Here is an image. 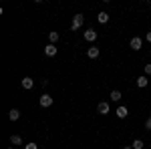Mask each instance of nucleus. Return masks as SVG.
<instances>
[{"instance_id": "1", "label": "nucleus", "mask_w": 151, "mask_h": 149, "mask_svg": "<svg viewBox=\"0 0 151 149\" xmlns=\"http://www.w3.org/2000/svg\"><path fill=\"white\" fill-rule=\"evenodd\" d=\"M85 22V16L83 14H77V16H73V22H70V30H79Z\"/></svg>"}, {"instance_id": "2", "label": "nucleus", "mask_w": 151, "mask_h": 149, "mask_svg": "<svg viewBox=\"0 0 151 149\" xmlns=\"http://www.w3.org/2000/svg\"><path fill=\"white\" fill-rule=\"evenodd\" d=\"M38 103H40V107H50V105H52V97L45 93V95H40V99H38Z\"/></svg>"}, {"instance_id": "3", "label": "nucleus", "mask_w": 151, "mask_h": 149, "mask_svg": "<svg viewBox=\"0 0 151 149\" xmlns=\"http://www.w3.org/2000/svg\"><path fill=\"white\" fill-rule=\"evenodd\" d=\"M141 45H143V40H141V36H133L131 38V42H129V46L133 48V50H139Z\"/></svg>"}, {"instance_id": "4", "label": "nucleus", "mask_w": 151, "mask_h": 149, "mask_svg": "<svg viewBox=\"0 0 151 149\" xmlns=\"http://www.w3.org/2000/svg\"><path fill=\"white\" fill-rule=\"evenodd\" d=\"M20 85H22V89L28 91V89H32V87H35V81L30 79V77H24V79L20 81Z\"/></svg>"}, {"instance_id": "5", "label": "nucleus", "mask_w": 151, "mask_h": 149, "mask_svg": "<svg viewBox=\"0 0 151 149\" xmlns=\"http://www.w3.org/2000/svg\"><path fill=\"white\" fill-rule=\"evenodd\" d=\"M85 40H89V42H95V40H97V32H95L93 28L85 30Z\"/></svg>"}, {"instance_id": "6", "label": "nucleus", "mask_w": 151, "mask_h": 149, "mask_svg": "<svg viewBox=\"0 0 151 149\" xmlns=\"http://www.w3.org/2000/svg\"><path fill=\"white\" fill-rule=\"evenodd\" d=\"M45 55H47V57H55V55H57V46L48 42V45L45 46Z\"/></svg>"}, {"instance_id": "7", "label": "nucleus", "mask_w": 151, "mask_h": 149, "mask_svg": "<svg viewBox=\"0 0 151 149\" xmlns=\"http://www.w3.org/2000/svg\"><path fill=\"white\" fill-rule=\"evenodd\" d=\"M97 111H99L101 115H107V113H109V103H107V101H103V103H99V107H97Z\"/></svg>"}, {"instance_id": "8", "label": "nucleus", "mask_w": 151, "mask_h": 149, "mask_svg": "<svg viewBox=\"0 0 151 149\" xmlns=\"http://www.w3.org/2000/svg\"><path fill=\"white\" fill-rule=\"evenodd\" d=\"M127 115H129L127 107H123V105H121V107H119V109H117V117H119V119H125V117H127Z\"/></svg>"}, {"instance_id": "9", "label": "nucleus", "mask_w": 151, "mask_h": 149, "mask_svg": "<svg viewBox=\"0 0 151 149\" xmlns=\"http://www.w3.org/2000/svg\"><path fill=\"white\" fill-rule=\"evenodd\" d=\"M97 20L101 24H107L109 22V14H107V12H99V14H97Z\"/></svg>"}, {"instance_id": "10", "label": "nucleus", "mask_w": 151, "mask_h": 149, "mask_svg": "<svg viewBox=\"0 0 151 149\" xmlns=\"http://www.w3.org/2000/svg\"><path fill=\"white\" fill-rule=\"evenodd\" d=\"M87 57L89 58H97L99 57V48H97V46H91V48L87 50Z\"/></svg>"}, {"instance_id": "11", "label": "nucleus", "mask_w": 151, "mask_h": 149, "mask_svg": "<svg viewBox=\"0 0 151 149\" xmlns=\"http://www.w3.org/2000/svg\"><path fill=\"white\" fill-rule=\"evenodd\" d=\"M18 117H20V111H18V109H10L8 119H10V121H18Z\"/></svg>"}, {"instance_id": "12", "label": "nucleus", "mask_w": 151, "mask_h": 149, "mask_svg": "<svg viewBox=\"0 0 151 149\" xmlns=\"http://www.w3.org/2000/svg\"><path fill=\"white\" fill-rule=\"evenodd\" d=\"M147 85H149V79H147V77H139V79H137V87H139V89L147 87Z\"/></svg>"}, {"instance_id": "13", "label": "nucleus", "mask_w": 151, "mask_h": 149, "mask_svg": "<svg viewBox=\"0 0 151 149\" xmlns=\"http://www.w3.org/2000/svg\"><path fill=\"white\" fill-rule=\"evenodd\" d=\"M58 38H60V35H58V32H48V40H50V45L58 42Z\"/></svg>"}, {"instance_id": "14", "label": "nucleus", "mask_w": 151, "mask_h": 149, "mask_svg": "<svg viewBox=\"0 0 151 149\" xmlns=\"http://www.w3.org/2000/svg\"><path fill=\"white\" fill-rule=\"evenodd\" d=\"M10 143H12V147H14V145H20V143H22V137H20V135H12Z\"/></svg>"}, {"instance_id": "15", "label": "nucleus", "mask_w": 151, "mask_h": 149, "mask_svg": "<svg viewBox=\"0 0 151 149\" xmlns=\"http://www.w3.org/2000/svg\"><path fill=\"white\" fill-rule=\"evenodd\" d=\"M111 101H115V103H117V101H121V91H117V89H115V91H111Z\"/></svg>"}, {"instance_id": "16", "label": "nucleus", "mask_w": 151, "mask_h": 149, "mask_svg": "<svg viewBox=\"0 0 151 149\" xmlns=\"http://www.w3.org/2000/svg\"><path fill=\"white\" fill-rule=\"evenodd\" d=\"M131 147L133 149H143V141H141V139H135V141L131 143Z\"/></svg>"}, {"instance_id": "17", "label": "nucleus", "mask_w": 151, "mask_h": 149, "mask_svg": "<svg viewBox=\"0 0 151 149\" xmlns=\"http://www.w3.org/2000/svg\"><path fill=\"white\" fill-rule=\"evenodd\" d=\"M24 149H38L36 143H28V145H24Z\"/></svg>"}, {"instance_id": "18", "label": "nucleus", "mask_w": 151, "mask_h": 149, "mask_svg": "<svg viewBox=\"0 0 151 149\" xmlns=\"http://www.w3.org/2000/svg\"><path fill=\"white\" fill-rule=\"evenodd\" d=\"M145 129H147V131H151V117L145 121Z\"/></svg>"}, {"instance_id": "19", "label": "nucleus", "mask_w": 151, "mask_h": 149, "mask_svg": "<svg viewBox=\"0 0 151 149\" xmlns=\"http://www.w3.org/2000/svg\"><path fill=\"white\" fill-rule=\"evenodd\" d=\"M145 75H151V65H145Z\"/></svg>"}, {"instance_id": "20", "label": "nucleus", "mask_w": 151, "mask_h": 149, "mask_svg": "<svg viewBox=\"0 0 151 149\" xmlns=\"http://www.w3.org/2000/svg\"><path fill=\"white\" fill-rule=\"evenodd\" d=\"M145 38H147V40H149V42H151V30H149V32H147V35H145Z\"/></svg>"}, {"instance_id": "21", "label": "nucleus", "mask_w": 151, "mask_h": 149, "mask_svg": "<svg viewBox=\"0 0 151 149\" xmlns=\"http://www.w3.org/2000/svg\"><path fill=\"white\" fill-rule=\"evenodd\" d=\"M6 149H14V147H6Z\"/></svg>"}, {"instance_id": "22", "label": "nucleus", "mask_w": 151, "mask_h": 149, "mask_svg": "<svg viewBox=\"0 0 151 149\" xmlns=\"http://www.w3.org/2000/svg\"><path fill=\"white\" fill-rule=\"evenodd\" d=\"M125 149H133V147H125Z\"/></svg>"}, {"instance_id": "23", "label": "nucleus", "mask_w": 151, "mask_h": 149, "mask_svg": "<svg viewBox=\"0 0 151 149\" xmlns=\"http://www.w3.org/2000/svg\"><path fill=\"white\" fill-rule=\"evenodd\" d=\"M149 6H151V0H149Z\"/></svg>"}]
</instances>
